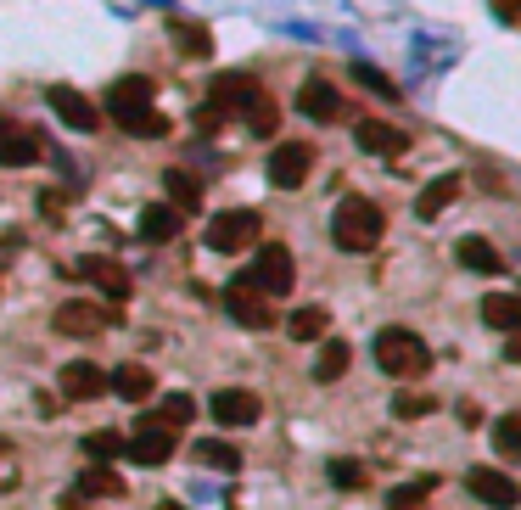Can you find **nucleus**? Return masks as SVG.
<instances>
[{"label":"nucleus","mask_w":521,"mask_h":510,"mask_svg":"<svg viewBox=\"0 0 521 510\" xmlns=\"http://www.w3.org/2000/svg\"><path fill=\"white\" fill-rule=\"evenodd\" d=\"M348 365H353V342L331 337L320 348V359H314V382H337V376H348Z\"/></svg>","instance_id":"24"},{"label":"nucleus","mask_w":521,"mask_h":510,"mask_svg":"<svg viewBox=\"0 0 521 510\" xmlns=\"http://www.w3.org/2000/svg\"><path fill=\"white\" fill-rule=\"evenodd\" d=\"M297 113L314 118V124H331V118H342V96L331 79H303V90H297Z\"/></svg>","instance_id":"13"},{"label":"nucleus","mask_w":521,"mask_h":510,"mask_svg":"<svg viewBox=\"0 0 521 510\" xmlns=\"http://www.w3.org/2000/svg\"><path fill=\"white\" fill-rule=\"evenodd\" d=\"M482 320H488L493 331H505V337H521V298L488 292V298H482Z\"/></svg>","instance_id":"21"},{"label":"nucleus","mask_w":521,"mask_h":510,"mask_svg":"<svg viewBox=\"0 0 521 510\" xmlns=\"http://www.w3.org/2000/svg\"><path fill=\"white\" fill-rule=\"evenodd\" d=\"M163 185H169V208L174 213H197L202 208V180L191 169H169V174H163Z\"/></svg>","instance_id":"23"},{"label":"nucleus","mask_w":521,"mask_h":510,"mask_svg":"<svg viewBox=\"0 0 521 510\" xmlns=\"http://www.w3.org/2000/svg\"><path fill=\"white\" fill-rule=\"evenodd\" d=\"M174 443H180L174 438V426H163L157 415H146V421L124 438V454L129 460H141V466H163V460L174 454Z\"/></svg>","instance_id":"6"},{"label":"nucleus","mask_w":521,"mask_h":510,"mask_svg":"<svg viewBox=\"0 0 521 510\" xmlns=\"http://www.w3.org/2000/svg\"><path fill=\"white\" fill-rule=\"evenodd\" d=\"M381 230H387V219H381V208L370 197H342L337 213H331V241L342 253H370L381 241Z\"/></svg>","instance_id":"1"},{"label":"nucleus","mask_w":521,"mask_h":510,"mask_svg":"<svg viewBox=\"0 0 521 510\" xmlns=\"http://www.w3.org/2000/svg\"><path fill=\"white\" fill-rule=\"evenodd\" d=\"M62 393L79 398V404H85V398H101L107 393V370L90 365V359H73V365H62Z\"/></svg>","instance_id":"16"},{"label":"nucleus","mask_w":521,"mask_h":510,"mask_svg":"<svg viewBox=\"0 0 521 510\" xmlns=\"http://www.w3.org/2000/svg\"><path fill=\"white\" fill-rule=\"evenodd\" d=\"M169 34H174V45H180V57H213V34L202 29V23H185V17H174L169 23Z\"/></svg>","instance_id":"26"},{"label":"nucleus","mask_w":521,"mask_h":510,"mask_svg":"<svg viewBox=\"0 0 521 510\" xmlns=\"http://www.w3.org/2000/svg\"><path fill=\"white\" fill-rule=\"evenodd\" d=\"M107 393L129 398V404H146V398L157 393V376L146 365H118L113 376H107Z\"/></svg>","instance_id":"18"},{"label":"nucleus","mask_w":521,"mask_h":510,"mask_svg":"<svg viewBox=\"0 0 521 510\" xmlns=\"http://www.w3.org/2000/svg\"><path fill=\"white\" fill-rule=\"evenodd\" d=\"M118 124H124L129 135H141V141H163V135H169V118L157 113V107H135V113H118Z\"/></svg>","instance_id":"28"},{"label":"nucleus","mask_w":521,"mask_h":510,"mask_svg":"<svg viewBox=\"0 0 521 510\" xmlns=\"http://www.w3.org/2000/svg\"><path fill=\"white\" fill-rule=\"evenodd\" d=\"M85 454L96 460V466L118 460V454H124V432H113V426H101V432H90V438H85Z\"/></svg>","instance_id":"34"},{"label":"nucleus","mask_w":521,"mask_h":510,"mask_svg":"<svg viewBox=\"0 0 521 510\" xmlns=\"http://www.w3.org/2000/svg\"><path fill=\"white\" fill-rule=\"evenodd\" d=\"M258 241V213L253 208H225L208 219V247L213 253H241Z\"/></svg>","instance_id":"4"},{"label":"nucleus","mask_w":521,"mask_h":510,"mask_svg":"<svg viewBox=\"0 0 521 510\" xmlns=\"http://www.w3.org/2000/svg\"><path fill=\"white\" fill-rule=\"evenodd\" d=\"M286 331H292V342H320L325 337V309H297L292 320H286Z\"/></svg>","instance_id":"33"},{"label":"nucleus","mask_w":521,"mask_h":510,"mask_svg":"<svg viewBox=\"0 0 521 510\" xmlns=\"http://www.w3.org/2000/svg\"><path fill=\"white\" fill-rule=\"evenodd\" d=\"M309 169H314L309 141H281L269 152V185H281V191H297V185L309 180Z\"/></svg>","instance_id":"7"},{"label":"nucleus","mask_w":521,"mask_h":510,"mask_svg":"<svg viewBox=\"0 0 521 510\" xmlns=\"http://www.w3.org/2000/svg\"><path fill=\"white\" fill-rule=\"evenodd\" d=\"M241 118H247V129H253V135H275V129H281V107H275V101L264 96V90H258L253 101H247V107H241Z\"/></svg>","instance_id":"27"},{"label":"nucleus","mask_w":521,"mask_h":510,"mask_svg":"<svg viewBox=\"0 0 521 510\" xmlns=\"http://www.w3.org/2000/svg\"><path fill=\"white\" fill-rule=\"evenodd\" d=\"M493 12L505 17V23H521V0H493Z\"/></svg>","instance_id":"40"},{"label":"nucleus","mask_w":521,"mask_h":510,"mask_svg":"<svg viewBox=\"0 0 521 510\" xmlns=\"http://www.w3.org/2000/svg\"><path fill=\"white\" fill-rule=\"evenodd\" d=\"M208 96H213L208 107H219V113H241V107L258 96V79H247V73H219Z\"/></svg>","instance_id":"17"},{"label":"nucleus","mask_w":521,"mask_h":510,"mask_svg":"<svg viewBox=\"0 0 521 510\" xmlns=\"http://www.w3.org/2000/svg\"><path fill=\"white\" fill-rule=\"evenodd\" d=\"M202 460V466H213V471H241V449L236 443H219V438H202L197 449H191Z\"/></svg>","instance_id":"32"},{"label":"nucleus","mask_w":521,"mask_h":510,"mask_svg":"<svg viewBox=\"0 0 521 510\" xmlns=\"http://www.w3.org/2000/svg\"><path fill=\"white\" fill-rule=\"evenodd\" d=\"M247 281L264 292V298H286L292 292V281H297V264H292V253H286L281 241H269V247H258V258H253V275Z\"/></svg>","instance_id":"3"},{"label":"nucleus","mask_w":521,"mask_h":510,"mask_svg":"<svg viewBox=\"0 0 521 510\" xmlns=\"http://www.w3.org/2000/svg\"><path fill=\"white\" fill-rule=\"evenodd\" d=\"M432 410H437L432 393H398L393 398V415H398V421H421V415H432Z\"/></svg>","instance_id":"36"},{"label":"nucleus","mask_w":521,"mask_h":510,"mask_svg":"<svg viewBox=\"0 0 521 510\" xmlns=\"http://www.w3.org/2000/svg\"><path fill=\"white\" fill-rule=\"evenodd\" d=\"M157 421L174 426V432H180V426H191V421H197V404H191V393H169V398H163V410H157Z\"/></svg>","instance_id":"35"},{"label":"nucleus","mask_w":521,"mask_h":510,"mask_svg":"<svg viewBox=\"0 0 521 510\" xmlns=\"http://www.w3.org/2000/svg\"><path fill=\"white\" fill-rule=\"evenodd\" d=\"M185 230V213H174L169 202H152V208H141V236L146 241H174Z\"/></svg>","instance_id":"22"},{"label":"nucleus","mask_w":521,"mask_h":510,"mask_svg":"<svg viewBox=\"0 0 521 510\" xmlns=\"http://www.w3.org/2000/svg\"><path fill=\"white\" fill-rule=\"evenodd\" d=\"M51 326L62 337H101V331L113 326V309H101V303H62Z\"/></svg>","instance_id":"11"},{"label":"nucleus","mask_w":521,"mask_h":510,"mask_svg":"<svg viewBox=\"0 0 521 510\" xmlns=\"http://www.w3.org/2000/svg\"><path fill=\"white\" fill-rule=\"evenodd\" d=\"M17 477H23V471H17V449H12V443H0V494L17 488Z\"/></svg>","instance_id":"39"},{"label":"nucleus","mask_w":521,"mask_h":510,"mask_svg":"<svg viewBox=\"0 0 521 510\" xmlns=\"http://www.w3.org/2000/svg\"><path fill=\"white\" fill-rule=\"evenodd\" d=\"M454 197H460V174H443V180H432L421 197H415V213H421V219H437Z\"/></svg>","instance_id":"25"},{"label":"nucleus","mask_w":521,"mask_h":510,"mask_svg":"<svg viewBox=\"0 0 521 510\" xmlns=\"http://www.w3.org/2000/svg\"><path fill=\"white\" fill-rule=\"evenodd\" d=\"M331 482L337 488H365V466L359 460H331Z\"/></svg>","instance_id":"38"},{"label":"nucleus","mask_w":521,"mask_h":510,"mask_svg":"<svg viewBox=\"0 0 521 510\" xmlns=\"http://www.w3.org/2000/svg\"><path fill=\"white\" fill-rule=\"evenodd\" d=\"M505 359H510V365H521V337H510V342H505Z\"/></svg>","instance_id":"41"},{"label":"nucleus","mask_w":521,"mask_h":510,"mask_svg":"<svg viewBox=\"0 0 521 510\" xmlns=\"http://www.w3.org/2000/svg\"><path fill=\"white\" fill-rule=\"evenodd\" d=\"M45 101H51V113H57L62 124H68V129H79V135H90V129H101V113H96V101H90V96H79V90H73V85H51V96H45Z\"/></svg>","instance_id":"9"},{"label":"nucleus","mask_w":521,"mask_h":510,"mask_svg":"<svg viewBox=\"0 0 521 510\" xmlns=\"http://www.w3.org/2000/svg\"><path fill=\"white\" fill-rule=\"evenodd\" d=\"M157 510H185V505H174V499H163V505H157Z\"/></svg>","instance_id":"42"},{"label":"nucleus","mask_w":521,"mask_h":510,"mask_svg":"<svg viewBox=\"0 0 521 510\" xmlns=\"http://www.w3.org/2000/svg\"><path fill=\"white\" fill-rule=\"evenodd\" d=\"M465 488H471L482 505H493V510H516L521 505V488L499 466H471V471H465Z\"/></svg>","instance_id":"8"},{"label":"nucleus","mask_w":521,"mask_h":510,"mask_svg":"<svg viewBox=\"0 0 521 510\" xmlns=\"http://www.w3.org/2000/svg\"><path fill=\"white\" fill-rule=\"evenodd\" d=\"M376 365L387 370V376H426V370H432V348H426L421 337H415V331H404V326H387L376 337Z\"/></svg>","instance_id":"2"},{"label":"nucleus","mask_w":521,"mask_h":510,"mask_svg":"<svg viewBox=\"0 0 521 510\" xmlns=\"http://www.w3.org/2000/svg\"><path fill=\"white\" fill-rule=\"evenodd\" d=\"M135 107H152V79H141V73H129V79H118L113 90H107V113H135Z\"/></svg>","instance_id":"20"},{"label":"nucleus","mask_w":521,"mask_h":510,"mask_svg":"<svg viewBox=\"0 0 521 510\" xmlns=\"http://www.w3.org/2000/svg\"><path fill=\"white\" fill-rule=\"evenodd\" d=\"M353 141H359V152H370V157H404L409 135H404L398 124H381V118H365V124L353 129Z\"/></svg>","instance_id":"14"},{"label":"nucleus","mask_w":521,"mask_h":510,"mask_svg":"<svg viewBox=\"0 0 521 510\" xmlns=\"http://www.w3.org/2000/svg\"><path fill=\"white\" fill-rule=\"evenodd\" d=\"M258 415H264V404H258V393H247V387H219V393H213V421L219 426H253Z\"/></svg>","instance_id":"12"},{"label":"nucleus","mask_w":521,"mask_h":510,"mask_svg":"<svg viewBox=\"0 0 521 510\" xmlns=\"http://www.w3.org/2000/svg\"><path fill=\"white\" fill-rule=\"evenodd\" d=\"M124 494V477L107 466H90L85 477H79V499H118Z\"/></svg>","instance_id":"29"},{"label":"nucleus","mask_w":521,"mask_h":510,"mask_svg":"<svg viewBox=\"0 0 521 510\" xmlns=\"http://www.w3.org/2000/svg\"><path fill=\"white\" fill-rule=\"evenodd\" d=\"M454 258H460L465 270H477V275H499V270H505V258H499V247H493L488 236H460V241H454Z\"/></svg>","instance_id":"19"},{"label":"nucleus","mask_w":521,"mask_h":510,"mask_svg":"<svg viewBox=\"0 0 521 510\" xmlns=\"http://www.w3.org/2000/svg\"><path fill=\"white\" fill-rule=\"evenodd\" d=\"M353 79H359V85H365V90H376V96L398 101V85H393V79H387V73H381V68H370V62H353Z\"/></svg>","instance_id":"37"},{"label":"nucleus","mask_w":521,"mask_h":510,"mask_svg":"<svg viewBox=\"0 0 521 510\" xmlns=\"http://www.w3.org/2000/svg\"><path fill=\"white\" fill-rule=\"evenodd\" d=\"M493 449H499V460H510V466L521 460V410L493 421Z\"/></svg>","instance_id":"31"},{"label":"nucleus","mask_w":521,"mask_h":510,"mask_svg":"<svg viewBox=\"0 0 521 510\" xmlns=\"http://www.w3.org/2000/svg\"><path fill=\"white\" fill-rule=\"evenodd\" d=\"M73 275L96 281L113 303H124V298H129V270H124V264H113V258H79V264H73Z\"/></svg>","instance_id":"15"},{"label":"nucleus","mask_w":521,"mask_h":510,"mask_svg":"<svg viewBox=\"0 0 521 510\" xmlns=\"http://www.w3.org/2000/svg\"><path fill=\"white\" fill-rule=\"evenodd\" d=\"M40 135H34L29 124H12V118H0V163L6 169H29V163H40Z\"/></svg>","instance_id":"10"},{"label":"nucleus","mask_w":521,"mask_h":510,"mask_svg":"<svg viewBox=\"0 0 521 510\" xmlns=\"http://www.w3.org/2000/svg\"><path fill=\"white\" fill-rule=\"evenodd\" d=\"M225 314L236 320V326H247V331H269V326H275V303H269L253 281H230L225 286Z\"/></svg>","instance_id":"5"},{"label":"nucleus","mask_w":521,"mask_h":510,"mask_svg":"<svg viewBox=\"0 0 521 510\" xmlns=\"http://www.w3.org/2000/svg\"><path fill=\"white\" fill-rule=\"evenodd\" d=\"M437 494V477H415V482H398L393 494H387V510H421L426 499Z\"/></svg>","instance_id":"30"}]
</instances>
